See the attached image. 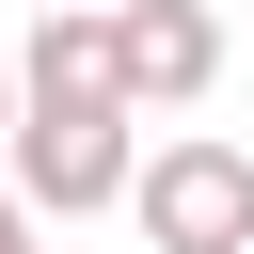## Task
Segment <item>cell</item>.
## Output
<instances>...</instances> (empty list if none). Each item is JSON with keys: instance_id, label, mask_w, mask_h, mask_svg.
<instances>
[{"instance_id": "6da1fadb", "label": "cell", "mask_w": 254, "mask_h": 254, "mask_svg": "<svg viewBox=\"0 0 254 254\" xmlns=\"http://www.w3.org/2000/svg\"><path fill=\"white\" fill-rule=\"evenodd\" d=\"M0 159H16V190H32L48 222H79V206H127V95H16Z\"/></svg>"}, {"instance_id": "7a4b0ae2", "label": "cell", "mask_w": 254, "mask_h": 254, "mask_svg": "<svg viewBox=\"0 0 254 254\" xmlns=\"http://www.w3.org/2000/svg\"><path fill=\"white\" fill-rule=\"evenodd\" d=\"M127 206H143V238H159V254H254V159H238V143H206V127L143 143V159H127Z\"/></svg>"}, {"instance_id": "5b68a950", "label": "cell", "mask_w": 254, "mask_h": 254, "mask_svg": "<svg viewBox=\"0 0 254 254\" xmlns=\"http://www.w3.org/2000/svg\"><path fill=\"white\" fill-rule=\"evenodd\" d=\"M0 254H48V206L32 190H0Z\"/></svg>"}, {"instance_id": "8992f818", "label": "cell", "mask_w": 254, "mask_h": 254, "mask_svg": "<svg viewBox=\"0 0 254 254\" xmlns=\"http://www.w3.org/2000/svg\"><path fill=\"white\" fill-rule=\"evenodd\" d=\"M0 127H16V64H0Z\"/></svg>"}, {"instance_id": "277c9868", "label": "cell", "mask_w": 254, "mask_h": 254, "mask_svg": "<svg viewBox=\"0 0 254 254\" xmlns=\"http://www.w3.org/2000/svg\"><path fill=\"white\" fill-rule=\"evenodd\" d=\"M16 95H111V0H48L16 32Z\"/></svg>"}, {"instance_id": "3957f363", "label": "cell", "mask_w": 254, "mask_h": 254, "mask_svg": "<svg viewBox=\"0 0 254 254\" xmlns=\"http://www.w3.org/2000/svg\"><path fill=\"white\" fill-rule=\"evenodd\" d=\"M222 79V16L206 0H111V95L127 111H190Z\"/></svg>"}]
</instances>
